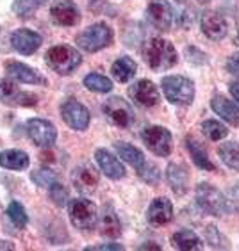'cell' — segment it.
I'll return each instance as SVG.
<instances>
[{
    "mask_svg": "<svg viewBox=\"0 0 239 251\" xmlns=\"http://www.w3.org/2000/svg\"><path fill=\"white\" fill-rule=\"evenodd\" d=\"M166 178L170 184L171 191L177 196H184L189 189V173L184 164H170L166 169Z\"/></svg>",
    "mask_w": 239,
    "mask_h": 251,
    "instance_id": "ffe728a7",
    "label": "cell"
},
{
    "mask_svg": "<svg viewBox=\"0 0 239 251\" xmlns=\"http://www.w3.org/2000/svg\"><path fill=\"white\" fill-rule=\"evenodd\" d=\"M0 248H7V250H13V246H11L9 242H0Z\"/></svg>",
    "mask_w": 239,
    "mask_h": 251,
    "instance_id": "7bdbcfd3",
    "label": "cell"
},
{
    "mask_svg": "<svg viewBox=\"0 0 239 251\" xmlns=\"http://www.w3.org/2000/svg\"><path fill=\"white\" fill-rule=\"evenodd\" d=\"M211 107H212V111L225 120L227 123L234 126H239V107L238 103L234 101H230L229 98H225L223 95H216L212 100H211Z\"/></svg>",
    "mask_w": 239,
    "mask_h": 251,
    "instance_id": "7402d4cb",
    "label": "cell"
},
{
    "mask_svg": "<svg viewBox=\"0 0 239 251\" xmlns=\"http://www.w3.org/2000/svg\"><path fill=\"white\" fill-rule=\"evenodd\" d=\"M129 97L139 107H154L161 100V93L152 80L141 78L129 87Z\"/></svg>",
    "mask_w": 239,
    "mask_h": 251,
    "instance_id": "8fae6325",
    "label": "cell"
},
{
    "mask_svg": "<svg viewBox=\"0 0 239 251\" xmlns=\"http://www.w3.org/2000/svg\"><path fill=\"white\" fill-rule=\"evenodd\" d=\"M202 132H204L205 137H209L211 141H220L225 139L229 130H227V126L221 125L220 121L216 120H207L202 123Z\"/></svg>",
    "mask_w": 239,
    "mask_h": 251,
    "instance_id": "1f68e13d",
    "label": "cell"
},
{
    "mask_svg": "<svg viewBox=\"0 0 239 251\" xmlns=\"http://www.w3.org/2000/svg\"><path fill=\"white\" fill-rule=\"evenodd\" d=\"M202 32L212 41H220L229 32V24L218 11H205L200 20Z\"/></svg>",
    "mask_w": 239,
    "mask_h": 251,
    "instance_id": "9a60e30c",
    "label": "cell"
},
{
    "mask_svg": "<svg viewBox=\"0 0 239 251\" xmlns=\"http://www.w3.org/2000/svg\"><path fill=\"white\" fill-rule=\"evenodd\" d=\"M29 155L22 150H4L0 153V166L13 171H22L29 168Z\"/></svg>",
    "mask_w": 239,
    "mask_h": 251,
    "instance_id": "cb8c5ba5",
    "label": "cell"
},
{
    "mask_svg": "<svg viewBox=\"0 0 239 251\" xmlns=\"http://www.w3.org/2000/svg\"><path fill=\"white\" fill-rule=\"evenodd\" d=\"M143 59L154 72H166L177 64L175 47L162 38H150L143 45Z\"/></svg>",
    "mask_w": 239,
    "mask_h": 251,
    "instance_id": "6da1fadb",
    "label": "cell"
},
{
    "mask_svg": "<svg viewBox=\"0 0 239 251\" xmlns=\"http://www.w3.org/2000/svg\"><path fill=\"white\" fill-rule=\"evenodd\" d=\"M227 70H229V73H232L234 77L239 78V52H236L234 55L229 57V61H227Z\"/></svg>",
    "mask_w": 239,
    "mask_h": 251,
    "instance_id": "74e56055",
    "label": "cell"
},
{
    "mask_svg": "<svg viewBox=\"0 0 239 251\" xmlns=\"http://www.w3.org/2000/svg\"><path fill=\"white\" fill-rule=\"evenodd\" d=\"M166 100L173 105H191L195 98V84L193 80L182 75H170L161 82Z\"/></svg>",
    "mask_w": 239,
    "mask_h": 251,
    "instance_id": "277c9868",
    "label": "cell"
},
{
    "mask_svg": "<svg viewBox=\"0 0 239 251\" xmlns=\"http://www.w3.org/2000/svg\"><path fill=\"white\" fill-rule=\"evenodd\" d=\"M141 139L152 153L168 157L171 153V134L164 126H148L141 134Z\"/></svg>",
    "mask_w": 239,
    "mask_h": 251,
    "instance_id": "ba28073f",
    "label": "cell"
},
{
    "mask_svg": "<svg viewBox=\"0 0 239 251\" xmlns=\"http://www.w3.org/2000/svg\"><path fill=\"white\" fill-rule=\"evenodd\" d=\"M218 155L223 160V164H227L230 169H238L239 171V145L234 141L223 143L218 148Z\"/></svg>",
    "mask_w": 239,
    "mask_h": 251,
    "instance_id": "f1b7e54d",
    "label": "cell"
},
{
    "mask_svg": "<svg viewBox=\"0 0 239 251\" xmlns=\"http://www.w3.org/2000/svg\"><path fill=\"white\" fill-rule=\"evenodd\" d=\"M173 20L181 27H189L195 22V9L189 4H186V0H177V7L173 11Z\"/></svg>",
    "mask_w": 239,
    "mask_h": 251,
    "instance_id": "4dcf8cb0",
    "label": "cell"
},
{
    "mask_svg": "<svg viewBox=\"0 0 239 251\" xmlns=\"http://www.w3.org/2000/svg\"><path fill=\"white\" fill-rule=\"evenodd\" d=\"M186 146H187V151H189L191 159L200 169H205V171H214L216 166L211 162L209 155L205 151V148L202 146V143L195 137H187L186 139Z\"/></svg>",
    "mask_w": 239,
    "mask_h": 251,
    "instance_id": "603a6c76",
    "label": "cell"
},
{
    "mask_svg": "<svg viewBox=\"0 0 239 251\" xmlns=\"http://www.w3.org/2000/svg\"><path fill=\"white\" fill-rule=\"evenodd\" d=\"M50 16L61 27H74L80 22V11L72 0H55L50 7Z\"/></svg>",
    "mask_w": 239,
    "mask_h": 251,
    "instance_id": "5bb4252c",
    "label": "cell"
},
{
    "mask_svg": "<svg viewBox=\"0 0 239 251\" xmlns=\"http://www.w3.org/2000/svg\"><path fill=\"white\" fill-rule=\"evenodd\" d=\"M5 73H7V77H11L13 80L20 84H47L39 72H36L34 68L27 66L24 63H7L5 64Z\"/></svg>",
    "mask_w": 239,
    "mask_h": 251,
    "instance_id": "d6986e66",
    "label": "cell"
},
{
    "mask_svg": "<svg viewBox=\"0 0 239 251\" xmlns=\"http://www.w3.org/2000/svg\"><path fill=\"white\" fill-rule=\"evenodd\" d=\"M32 4H38V5H41V4H45V2H49V0H30Z\"/></svg>",
    "mask_w": 239,
    "mask_h": 251,
    "instance_id": "ee69618b",
    "label": "cell"
},
{
    "mask_svg": "<svg viewBox=\"0 0 239 251\" xmlns=\"http://www.w3.org/2000/svg\"><path fill=\"white\" fill-rule=\"evenodd\" d=\"M0 100L11 107H34L38 103L32 93L20 89L9 78H0Z\"/></svg>",
    "mask_w": 239,
    "mask_h": 251,
    "instance_id": "9c48e42d",
    "label": "cell"
},
{
    "mask_svg": "<svg viewBox=\"0 0 239 251\" xmlns=\"http://www.w3.org/2000/svg\"><path fill=\"white\" fill-rule=\"evenodd\" d=\"M137 173H139L141 180H145L147 184H152V185L157 184L159 178H161V171H159V168L154 166V164H150V162H145L141 168L137 169Z\"/></svg>",
    "mask_w": 239,
    "mask_h": 251,
    "instance_id": "e575fe53",
    "label": "cell"
},
{
    "mask_svg": "<svg viewBox=\"0 0 239 251\" xmlns=\"http://www.w3.org/2000/svg\"><path fill=\"white\" fill-rule=\"evenodd\" d=\"M171 242H173V248L182 250V251H195L202 248V242H200V239H198V235H196L193 230H187V228L173 233Z\"/></svg>",
    "mask_w": 239,
    "mask_h": 251,
    "instance_id": "4316f807",
    "label": "cell"
},
{
    "mask_svg": "<svg viewBox=\"0 0 239 251\" xmlns=\"http://www.w3.org/2000/svg\"><path fill=\"white\" fill-rule=\"evenodd\" d=\"M139 250H156V251H159L161 248L156 246L154 242H147V244H143V246H139Z\"/></svg>",
    "mask_w": 239,
    "mask_h": 251,
    "instance_id": "b9f144b4",
    "label": "cell"
},
{
    "mask_svg": "<svg viewBox=\"0 0 239 251\" xmlns=\"http://www.w3.org/2000/svg\"><path fill=\"white\" fill-rule=\"evenodd\" d=\"M30 178H32V182H34L36 185H39V187H47V189L57 182L54 171H50V169H47V168L36 169L34 173L30 175Z\"/></svg>",
    "mask_w": 239,
    "mask_h": 251,
    "instance_id": "836d02e7",
    "label": "cell"
},
{
    "mask_svg": "<svg viewBox=\"0 0 239 251\" xmlns=\"http://www.w3.org/2000/svg\"><path fill=\"white\" fill-rule=\"evenodd\" d=\"M98 168L102 169V173H106V176L112 180H120L125 176V168L120 160L114 157L112 153H109L107 150H97L95 153Z\"/></svg>",
    "mask_w": 239,
    "mask_h": 251,
    "instance_id": "44dd1931",
    "label": "cell"
},
{
    "mask_svg": "<svg viewBox=\"0 0 239 251\" xmlns=\"http://www.w3.org/2000/svg\"><path fill=\"white\" fill-rule=\"evenodd\" d=\"M229 89H230V95H232V98L238 101V105H239V82H232Z\"/></svg>",
    "mask_w": 239,
    "mask_h": 251,
    "instance_id": "60d3db41",
    "label": "cell"
},
{
    "mask_svg": "<svg viewBox=\"0 0 239 251\" xmlns=\"http://www.w3.org/2000/svg\"><path fill=\"white\" fill-rule=\"evenodd\" d=\"M84 86L93 93H109L112 89L111 78L104 77L100 73H89L84 77Z\"/></svg>",
    "mask_w": 239,
    "mask_h": 251,
    "instance_id": "f546056e",
    "label": "cell"
},
{
    "mask_svg": "<svg viewBox=\"0 0 239 251\" xmlns=\"http://www.w3.org/2000/svg\"><path fill=\"white\" fill-rule=\"evenodd\" d=\"M72 225L79 230H91L98 223V208L86 198H75L68 203Z\"/></svg>",
    "mask_w": 239,
    "mask_h": 251,
    "instance_id": "8992f818",
    "label": "cell"
},
{
    "mask_svg": "<svg viewBox=\"0 0 239 251\" xmlns=\"http://www.w3.org/2000/svg\"><path fill=\"white\" fill-rule=\"evenodd\" d=\"M147 219L154 226H162L173 219V205L168 198H156L147 210Z\"/></svg>",
    "mask_w": 239,
    "mask_h": 251,
    "instance_id": "ac0fdd59",
    "label": "cell"
},
{
    "mask_svg": "<svg viewBox=\"0 0 239 251\" xmlns=\"http://www.w3.org/2000/svg\"><path fill=\"white\" fill-rule=\"evenodd\" d=\"M198 2H209V0H198Z\"/></svg>",
    "mask_w": 239,
    "mask_h": 251,
    "instance_id": "f6af8a7d",
    "label": "cell"
},
{
    "mask_svg": "<svg viewBox=\"0 0 239 251\" xmlns=\"http://www.w3.org/2000/svg\"><path fill=\"white\" fill-rule=\"evenodd\" d=\"M72 180H74V185L77 187L79 193L91 194L97 189L98 182H100V175H98V171L93 166L84 164L74 169Z\"/></svg>",
    "mask_w": 239,
    "mask_h": 251,
    "instance_id": "e0dca14e",
    "label": "cell"
},
{
    "mask_svg": "<svg viewBox=\"0 0 239 251\" xmlns=\"http://www.w3.org/2000/svg\"><path fill=\"white\" fill-rule=\"evenodd\" d=\"M61 116L64 123L74 130H86L89 125V111L75 100L64 101L61 107Z\"/></svg>",
    "mask_w": 239,
    "mask_h": 251,
    "instance_id": "7c38bea8",
    "label": "cell"
},
{
    "mask_svg": "<svg viewBox=\"0 0 239 251\" xmlns=\"http://www.w3.org/2000/svg\"><path fill=\"white\" fill-rule=\"evenodd\" d=\"M195 196L198 207L204 212L216 216V218H220V216H223L227 212H232V210H238L234 205H230V200H227L218 189L209 184H198Z\"/></svg>",
    "mask_w": 239,
    "mask_h": 251,
    "instance_id": "3957f363",
    "label": "cell"
},
{
    "mask_svg": "<svg viewBox=\"0 0 239 251\" xmlns=\"http://www.w3.org/2000/svg\"><path fill=\"white\" fill-rule=\"evenodd\" d=\"M98 226H100V233L104 237H109V239H116L122 233V225L111 208H104L102 216L98 218Z\"/></svg>",
    "mask_w": 239,
    "mask_h": 251,
    "instance_id": "d4e9b609",
    "label": "cell"
},
{
    "mask_svg": "<svg viewBox=\"0 0 239 251\" xmlns=\"http://www.w3.org/2000/svg\"><path fill=\"white\" fill-rule=\"evenodd\" d=\"M114 150L120 155V159H123L127 164H131L132 168L139 169L147 160H145V155L141 150H137L136 146L129 145V143H116L114 145Z\"/></svg>",
    "mask_w": 239,
    "mask_h": 251,
    "instance_id": "83f0119b",
    "label": "cell"
},
{
    "mask_svg": "<svg viewBox=\"0 0 239 251\" xmlns=\"http://www.w3.org/2000/svg\"><path fill=\"white\" fill-rule=\"evenodd\" d=\"M82 55L77 52V49L70 45H55L49 52L45 53V63L49 64L52 72L59 75H70L80 66Z\"/></svg>",
    "mask_w": 239,
    "mask_h": 251,
    "instance_id": "7a4b0ae2",
    "label": "cell"
},
{
    "mask_svg": "<svg viewBox=\"0 0 239 251\" xmlns=\"http://www.w3.org/2000/svg\"><path fill=\"white\" fill-rule=\"evenodd\" d=\"M32 7V4H29V2H25V0H16L15 5H13V9H15V13H18L22 18H27V15H29V9Z\"/></svg>",
    "mask_w": 239,
    "mask_h": 251,
    "instance_id": "f35d334b",
    "label": "cell"
},
{
    "mask_svg": "<svg viewBox=\"0 0 239 251\" xmlns=\"http://www.w3.org/2000/svg\"><path fill=\"white\" fill-rule=\"evenodd\" d=\"M136 70H137L136 63H134L131 57H127V55L118 57L111 66L112 77L116 78L118 82H129L131 78H134V75H136Z\"/></svg>",
    "mask_w": 239,
    "mask_h": 251,
    "instance_id": "484cf974",
    "label": "cell"
},
{
    "mask_svg": "<svg viewBox=\"0 0 239 251\" xmlns=\"http://www.w3.org/2000/svg\"><path fill=\"white\" fill-rule=\"evenodd\" d=\"M49 193H50V198H52V201H54L57 207H66V205L70 203L68 191H66V187H63V185L57 184V182H55L54 185H50Z\"/></svg>",
    "mask_w": 239,
    "mask_h": 251,
    "instance_id": "d590c367",
    "label": "cell"
},
{
    "mask_svg": "<svg viewBox=\"0 0 239 251\" xmlns=\"http://www.w3.org/2000/svg\"><path fill=\"white\" fill-rule=\"evenodd\" d=\"M7 216L9 219L13 221V225L18 228H24L27 225V212H25V208L22 207V203L18 201H11L7 205Z\"/></svg>",
    "mask_w": 239,
    "mask_h": 251,
    "instance_id": "d6a6232c",
    "label": "cell"
},
{
    "mask_svg": "<svg viewBox=\"0 0 239 251\" xmlns=\"http://www.w3.org/2000/svg\"><path fill=\"white\" fill-rule=\"evenodd\" d=\"M112 43V30L106 24H93L77 36V47L84 52L95 53Z\"/></svg>",
    "mask_w": 239,
    "mask_h": 251,
    "instance_id": "5b68a950",
    "label": "cell"
},
{
    "mask_svg": "<svg viewBox=\"0 0 239 251\" xmlns=\"http://www.w3.org/2000/svg\"><path fill=\"white\" fill-rule=\"evenodd\" d=\"M147 18L154 27L168 30L173 24V7L168 0H152L147 5Z\"/></svg>",
    "mask_w": 239,
    "mask_h": 251,
    "instance_id": "4fadbf2b",
    "label": "cell"
},
{
    "mask_svg": "<svg viewBox=\"0 0 239 251\" xmlns=\"http://www.w3.org/2000/svg\"><path fill=\"white\" fill-rule=\"evenodd\" d=\"M102 111L109 118L112 125L129 128L134 123V111H132V107L129 105V101H125L120 97L107 98V100L104 101Z\"/></svg>",
    "mask_w": 239,
    "mask_h": 251,
    "instance_id": "52a82bcc",
    "label": "cell"
},
{
    "mask_svg": "<svg viewBox=\"0 0 239 251\" xmlns=\"http://www.w3.org/2000/svg\"><path fill=\"white\" fill-rule=\"evenodd\" d=\"M43 38L38 32L30 29H18L11 34V45L16 52L24 53V55H30L41 47Z\"/></svg>",
    "mask_w": 239,
    "mask_h": 251,
    "instance_id": "2e32d148",
    "label": "cell"
},
{
    "mask_svg": "<svg viewBox=\"0 0 239 251\" xmlns=\"http://www.w3.org/2000/svg\"><path fill=\"white\" fill-rule=\"evenodd\" d=\"M88 251H98V250H120L122 251L123 250V246L122 244H100V246H89V248H86Z\"/></svg>",
    "mask_w": 239,
    "mask_h": 251,
    "instance_id": "ab89813d",
    "label": "cell"
},
{
    "mask_svg": "<svg viewBox=\"0 0 239 251\" xmlns=\"http://www.w3.org/2000/svg\"><path fill=\"white\" fill-rule=\"evenodd\" d=\"M221 237L216 232V226H209L207 228V242H209L212 248H223L221 246Z\"/></svg>",
    "mask_w": 239,
    "mask_h": 251,
    "instance_id": "8d00e7d4",
    "label": "cell"
},
{
    "mask_svg": "<svg viewBox=\"0 0 239 251\" xmlns=\"http://www.w3.org/2000/svg\"><path fill=\"white\" fill-rule=\"evenodd\" d=\"M27 134H29L30 141L34 145L41 146V148L54 146L55 139H57L55 126L50 121L41 120V118H32V120L27 121Z\"/></svg>",
    "mask_w": 239,
    "mask_h": 251,
    "instance_id": "30bf717a",
    "label": "cell"
}]
</instances>
